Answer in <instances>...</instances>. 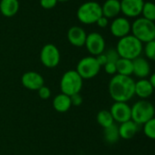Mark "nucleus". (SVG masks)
<instances>
[{
  "label": "nucleus",
  "instance_id": "obj_1",
  "mask_svg": "<svg viewBox=\"0 0 155 155\" xmlns=\"http://www.w3.org/2000/svg\"><path fill=\"white\" fill-rule=\"evenodd\" d=\"M135 82L131 76L116 74L110 80L108 90L114 102L127 103L134 95Z\"/></svg>",
  "mask_w": 155,
  "mask_h": 155
},
{
  "label": "nucleus",
  "instance_id": "obj_25",
  "mask_svg": "<svg viewBox=\"0 0 155 155\" xmlns=\"http://www.w3.org/2000/svg\"><path fill=\"white\" fill-rule=\"evenodd\" d=\"M143 133L145 136H147L150 139L155 138V120L154 118L151 119L150 121L143 124Z\"/></svg>",
  "mask_w": 155,
  "mask_h": 155
},
{
  "label": "nucleus",
  "instance_id": "obj_24",
  "mask_svg": "<svg viewBox=\"0 0 155 155\" xmlns=\"http://www.w3.org/2000/svg\"><path fill=\"white\" fill-rule=\"evenodd\" d=\"M143 17L151 21L155 20V5L152 2H144L142 9Z\"/></svg>",
  "mask_w": 155,
  "mask_h": 155
},
{
  "label": "nucleus",
  "instance_id": "obj_7",
  "mask_svg": "<svg viewBox=\"0 0 155 155\" xmlns=\"http://www.w3.org/2000/svg\"><path fill=\"white\" fill-rule=\"evenodd\" d=\"M101 70V66L97 63L94 56H85L79 61L76 72L82 79H91L95 77Z\"/></svg>",
  "mask_w": 155,
  "mask_h": 155
},
{
  "label": "nucleus",
  "instance_id": "obj_19",
  "mask_svg": "<svg viewBox=\"0 0 155 155\" xmlns=\"http://www.w3.org/2000/svg\"><path fill=\"white\" fill-rule=\"evenodd\" d=\"M19 10L18 0H1L0 12L5 17H12L17 14Z\"/></svg>",
  "mask_w": 155,
  "mask_h": 155
},
{
  "label": "nucleus",
  "instance_id": "obj_32",
  "mask_svg": "<svg viewBox=\"0 0 155 155\" xmlns=\"http://www.w3.org/2000/svg\"><path fill=\"white\" fill-rule=\"evenodd\" d=\"M94 57H95L97 63L99 64V65H100L101 67L104 66V65L107 63V58H106L104 53H102V54H98V55H96V56H94Z\"/></svg>",
  "mask_w": 155,
  "mask_h": 155
},
{
  "label": "nucleus",
  "instance_id": "obj_20",
  "mask_svg": "<svg viewBox=\"0 0 155 155\" xmlns=\"http://www.w3.org/2000/svg\"><path fill=\"white\" fill-rule=\"evenodd\" d=\"M53 106H54V109L58 113L67 112L72 106L70 96L63 93L57 94L53 100Z\"/></svg>",
  "mask_w": 155,
  "mask_h": 155
},
{
  "label": "nucleus",
  "instance_id": "obj_13",
  "mask_svg": "<svg viewBox=\"0 0 155 155\" xmlns=\"http://www.w3.org/2000/svg\"><path fill=\"white\" fill-rule=\"evenodd\" d=\"M110 30L113 35L118 38L126 36L131 32V24L125 17H116L110 25Z\"/></svg>",
  "mask_w": 155,
  "mask_h": 155
},
{
  "label": "nucleus",
  "instance_id": "obj_31",
  "mask_svg": "<svg viewBox=\"0 0 155 155\" xmlns=\"http://www.w3.org/2000/svg\"><path fill=\"white\" fill-rule=\"evenodd\" d=\"M70 99H71L72 105H74V106H80L83 103V98L80 95V94H75L70 96Z\"/></svg>",
  "mask_w": 155,
  "mask_h": 155
},
{
  "label": "nucleus",
  "instance_id": "obj_33",
  "mask_svg": "<svg viewBox=\"0 0 155 155\" xmlns=\"http://www.w3.org/2000/svg\"><path fill=\"white\" fill-rule=\"evenodd\" d=\"M108 23H109V21H108V18H106V17H104V15H102L97 21H96V25L99 26V27H101V28H104V27H106L107 25H108Z\"/></svg>",
  "mask_w": 155,
  "mask_h": 155
},
{
  "label": "nucleus",
  "instance_id": "obj_26",
  "mask_svg": "<svg viewBox=\"0 0 155 155\" xmlns=\"http://www.w3.org/2000/svg\"><path fill=\"white\" fill-rule=\"evenodd\" d=\"M143 50H144V54H145L146 57H148V59H150V60H154L155 40L150 41V42H148V43H145V46H144V48H143Z\"/></svg>",
  "mask_w": 155,
  "mask_h": 155
},
{
  "label": "nucleus",
  "instance_id": "obj_12",
  "mask_svg": "<svg viewBox=\"0 0 155 155\" xmlns=\"http://www.w3.org/2000/svg\"><path fill=\"white\" fill-rule=\"evenodd\" d=\"M121 12L127 17H137L142 14L143 0H121Z\"/></svg>",
  "mask_w": 155,
  "mask_h": 155
},
{
  "label": "nucleus",
  "instance_id": "obj_22",
  "mask_svg": "<svg viewBox=\"0 0 155 155\" xmlns=\"http://www.w3.org/2000/svg\"><path fill=\"white\" fill-rule=\"evenodd\" d=\"M97 123L104 129L107 128L109 126H111L112 124H114V118L110 113V111L107 110H102L97 114Z\"/></svg>",
  "mask_w": 155,
  "mask_h": 155
},
{
  "label": "nucleus",
  "instance_id": "obj_4",
  "mask_svg": "<svg viewBox=\"0 0 155 155\" xmlns=\"http://www.w3.org/2000/svg\"><path fill=\"white\" fill-rule=\"evenodd\" d=\"M154 106L147 100H140L131 107V120L141 125L154 118Z\"/></svg>",
  "mask_w": 155,
  "mask_h": 155
},
{
  "label": "nucleus",
  "instance_id": "obj_9",
  "mask_svg": "<svg viewBox=\"0 0 155 155\" xmlns=\"http://www.w3.org/2000/svg\"><path fill=\"white\" fill-rule=\"evenodd\" d=\"M84 45L92 56H96L104 53L105 48V41L101 34L93 32L86 35Z\"/></svg>",
  "mask_w": 155,
  "mask_h": 155
},
{
  "label": "nucleus",
  "instance_id": "obj_3",
  "mask_svg": "<svg viewBox=\"0 0 155 155\" xmlns=\"http://www.w3.org/2000/svg\"><path fill=\"white\" fill-rule=\"evenodd\" d=\"M133 35L142 43H148L155 40V25L153 21L143 17L137 18L131 25Z\"/></svg>",
  "mask_w": 155,
  "mask_h": 155
},
{
  "label": "nucleus",
  "instance_id": "obj_11",
  "mask_svg": "<svg viewBox=\"0 0 155 155\" xmlns=\"http://www.w3.org/2000/svg\"><path fill=\"white\" fill-rule=\"evenodd\" d=\"M21 83L23 86L28 90L38 91V89H40L44 85L45 80L40 74L34 71H29L22 75Z\"/></svg>",
  "mask_w": 155,
  "mask_h": 155
},
{
  "label": "nucleus",
  "instance_id": "obj_18",
  "mask_svg": "<svg viewBox=\"0 0 155 155\" xmlns=\"http://www.w3.org/2000/svg\"><path fill=\"white\" fill-rule=\"evenodd\" d=\"M102 6V14L106 18L116 17L121 13V4L119 0H106Z\"/></svg>",
  "mask_w": 155,
  "mask_h": 155
},
{
  "label": "nucleus",
  "instance_id": "obj_29",
  "mask_svg": "<svg viewBox=\"0 0 155 155\" xmlns=\"http://www.w3.org/2000/svg\"><path fill=\"white\" fill-rule=\"evenodd\" d=\"M57 4V0H40V5L45 9H52Z\"/></svg>",
  "mask_w": 155,
  "mask_h": 155
},
{
  "label": "nucleus",
  "instance_id": "obj_5",
  "mask_svg": "<svg viewBox=\"0 0 155 155\" xmlns=\"http://www.w3.org/2000/svg\"><path fill=\"white\" fill-rule=\"evenodd\" d=\"M102 15V6L95 1L85 2L82 4L77 10L78 20L84 25L95 24Z\"/></svg>",
  "mask_w": 155,
  "mask_h": 155
},
{
  "label": "nucleus",
  "instance_id": "obj_6",
  "mask_svg": "<svg viewBox=\"0 0 155 155\" xmlns=\"http://www.w3.org/2000/svg\"><path fill=\"white\" fill-rule=\"evenodd\" d=\"M83 87V79L75 70L65 72L60 81V88L63 94L72 96L80 94Z\"/></svg>",
  "mask_w": 155,
  "mask_h": 155
},
{
  "label": "nucleus",
  "instance_id": "obj_15",
  "mask_svg": "<svg viewBox=\"0 0 155 155\" xmlns=\"http://www.w3.org/2000/svg\"><path fill=\"white\" fill-rule=\"evenodd\" d=\"M133 74L141 79H145L151 74V66L148 61L143 57H137L133 60Z\"/></svg>",
  "mask_w": 155,
  "mask_h": 155
},
{
  "label": "nucleus",
  "instance_id": "obj_34",
  "mask_svg": "<svg viewBox=\"0 0 155 155\" xmlns=\"http://www.w3.org/2000/svg\"><path fill=\"white\" fill-rule=\"evenodd\" d=\"M148 81L150 82V84L153 86V87H155V74H153L152 75H151V77L148 79Z\"/></svg>",
  "mask_w": 155,
  "mask_h": 155
},
{
  "label": "nucleus",
  "instance_id": "obj_2",
  "mask_svg": "<svg viewBox=\"0 0 155 155\" xmlns=\"http://www.w3.org/2000/svg\"><path fill=\"white\" fill-rule=\"evenodd\" d=\"M143 43L133 35L124 36L118 41L116 51L121 58L134 60L139 57L143 52Z\"/></svg>",
  "mask_w": 155,
  "mask_h": 155
},
{
  "label": "nucleus",
  "instance_id": "obj_16",
  "mask_svg": "<svg viewBox=\"0 0 155 155\" xmlns=\"http://www.w3.org/2000/svg\"><path fill=\"white\" fill-rule=\"evenodd\" d=\"M138 130H139V124L134 123L133 120H129L127 122L122 123L120 124V126H118L120 138H123L124 140L132 139L137 134Z\"/></svg>",
  "mask_w": 155,
  "mask_h": 155
},
{
  "label": "nucleus",
  "instance_id": "obj_27",
  "mask_svg": "<svg viewBox=\"0 0 155 155\" xmlns=\"http://www.w3.org/2000/svg\"><path fill=\"white\" fill-rule=\"evenodd\" d=\"M104 54L107 58V62H110V63H116L117 60L120 58L116 49H109L108 51L104 53Z\"/></svg>",
  "mask_w": 155,
  "mask_h": 155
},
{
  "label": "nucleus",
  "instance_id": "obj_23",
  "mask_svg": "<svg viewBox=\"0 0 155 155\" xmlns=\"http://www.w3.org/2000/svg\"><path fill=\"white\" fill-rule=\"evenodd\" d=\"M104 134L105 141L109 143H115L118 142V140L120 138L118 126L114 124L107 128H104Z\"/></svg>",
  "mask_w": 155,
  "mask_h": 155
},
{
  "label": "nucleus",
  "instance_id": "obj_35",
  "mask_svg": "<svg viewBox=\"0 0 155 155\" xmlns=\"http://www.w3.org/2000/svg\"><path fill=\"white\" fill-rule=\"evenodd\" d=\"M69 0H57V2H67Z\"/></svg>",
  "mask_w": 155,
  "mask_h": 155
},
{
  "label": "nucleus",
  "instance_id": "obj_17",
  "mask_svg": "<svg viewBox=\"0 0 155 155\" xmlns=\"http://www.w3.org/2000/svg\"><path fill=\"white\" fill-rule=\"evenodd\" d=\"M154 87L150 84L148 79H140L135 82L134 84V94L138 95L141 99H147L153 93Z\"/></svg>",
  "mask_w": 155,
  "mask_h": 155
},
{
  "label": "nucleus",
  "instance_id": "obj_28",
  "mask_svg": "<svg viewBox=\"0 0 155 155\" xmlns=\"http://www.w3.org/2000/svg\"><path fill=\"white\" fill-rule=\"evenodd\" d=\"M38 94H39L40 98L43 100L49 99V97L51 96V90L47 86L43 85L40 89H38Z\"/></svg>",
  "mask_w": 155,
  "mask_h": 155
},
{
  "label": "nucleus",
  "instance_id": "obj_8",
  "mask_svg": "<svg viewBox=\"0 0 155 155\" xmlns=\"http://www.w3.org/2000/svg\"><path fill=\"white\" fill-rule=\"evenodd\" d=\"M61 55L58 48L53 44H46L40 52V60L47 68H54L60 63Z\"/></svg>",
  "mask_w": 155,
  "mask_h": 155
},
{
  "label": "nucleus",
  "instance_id": "obj_14",
  "mask_svg": "<svg viewBox=\"0 0 155 155\" xmlns=\"http://www.w3.org/2000/svg\"><path fill=\"white\" fill-rule=\"evenodd\" d=\"M86 33L80 26H72L67 32V39L70 44L76 47H82L85 44Z\"/></svg>",
  "mask_w": 155,
  "mask_h": 155
},
{
  "label": "nucleus",
  "instance_id": "obj_21",
  "mask_svg": "<svg viewBox=\"0 0 155 155\" xmlns=\"http://www.w3.org/2000/svg\"><path fill=\"white\" fill-rule=\"evenodd\" d=\"M116 65V73L121 75L131 76L133 74V60L125 59V58H119L115 63Z\"/></svg>",
  "mask_w": 155,
  "mask_h": 155
},
{
  "label": "nucleus",
  "instance_id": "obj_10",
  "mask_svg": "<svg viewBox=\"0 0 155 155\" xmlns=\"http://www.w3.org/2000/svg\"><path fill=\"white\" fill-rule=\"evenodd\" d=\"M114 121L119 124L131 120V107L127 103L114 102L110 109Z\"/></svg>",
  "mask_w": 155,
  "mask_h": 155
},
{
  "label": "nucleus",
  "instance_id": "obj_30",
  "mask_svg": "<svg viewBox=\"0 0 155 155\" xmlns=\"http://www.w3.org/2000/svg\"><path fill=\"white\" fill-rule=\"evenodd\" d=\"M104 70L108 74H116V65L115 63L107 62L104 65Z\"/></svg>",
  "mask_w": 155,
  "mask_h": 155
}]
</instances>
